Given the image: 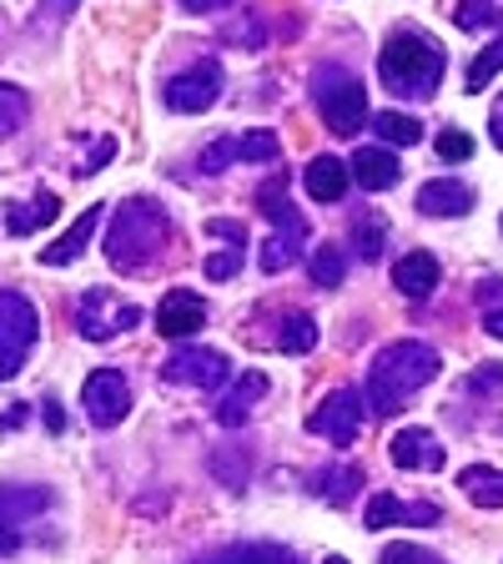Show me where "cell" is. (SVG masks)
<instances>
[{
    "label": "cell",
    "instance_id": "6da1fadb",
    "mask_svg": "<svg viewBox=\"0 0 503 564\" xmlns=\"http://www.w3.org/2000/svg\"><path fill=\"white\" fill-rule=\"evenodd\" d=\"M438 368L444 364H438V352L428 348V343H418V338L387 343V348L373 358V368H368V409H373L378 419L403 413L413 393L438 378Z\"/></svg>",
    "mask_w": 503,
    "mask_h": 564
},
{
    "label": "cell",
    "instance_id": "7a4b0ae2",
    "mask_svg": "<svg viewBox=\"0 0 503 564\" xmlns=\"http://www.w3.org/2000/svg\"><path fill=\"white\" fill-rule=\"evenodd\" d=\"M166 242H172V217L162 212V202L131 197L121 202L111 227H106V262L117 272H136L162 258Z\"/></svg>",
    "mask_w": 503,
    "mask_h": 564
},
{
    "label": "cell",
    "instance_id": "3957f363",
    "mask_svg": "<svg viewBox=\"0 0 503 564\" xmlns=\"http://www.w3.org/2000/svg\"><path fill=\"white\" fill-rule=\"evenodd\" d=\"M444 46L434 35H418V31H398L393 41H383L378 51V76H383L387 91L398 96H434V86L444 82Z\"/></svg>",
    "mask_w": 503,
    "mask_h": 564
},
{
    "label": "cell",
    "instance_id": "277c9868",
    "mask_svg": "<svg viewBox=\"0 0 503 564\" xmlns=\"http://www.w3.org/2000/svg\"><path fill=\"white\" fill-rule=\"evenodd\" d=\"M313 101L328 121V131L338 137H352V131L368 121V96H363V82H352L348 70L338 66H317L313 70Z\"/></svg>",
    "mask_w": 503,
    "mask_h": 564
},
{
    "label": "cell",
    "instance_id": "5b68a950",
    "mask_svg": "<svg viewBox=\"0 0 503 564\" xmlns=\"http://www.w3.org/2000/svg\"><path fill=\"white\" fill-rule=\"evenodd\" d=\"M35 333H41L35 303L25 293H15V288H0V383L21 373Z\"/></svg>",
    "mask_w": 503,
    "mask_h": 564
},
{
    "label": "cell",
    "instance_id": "8992f818",
    "mask_svg": "<svg viewBox=\"0 0 503 564\" xmlns=\"http://www.w3.org/2000/svg\"><path fill=\"white\" fill-rule=\"evenodd\" d=\"M56 494L46 484H0V560L21 550V534L35 514H46Z\"/></svg>",
    "mask_w": 503,
    "mask_h": 564
},
{
    "label": "cell",
    "instance_id": "52a82bcc",
    "mask_svg": "<svg viewBox=\"0 0 503 564\" xmlns=\"http://www.w3.org/2000/svg\"><path fill=\"white\" fill-rule=\"evenodd\" d=\"M81 403H86V419H91L96 429H117V423L131 413V383L117 373V368H96L81 388Z\"/></svg>",
    "mask_w": 503,
    "mask_h": 564
},
{
    "label": "cell",
    "instance_id": "ba28073f",
    "mask_svg": "<svg viewBox=\"0 0 503 564\" xmlns=\"http://www.w3.org/2000/svg\"><path fill=\"white\" fill-rule=\"evenodd\" d=\"M166 383H192V388H222L232 378V358L217 348H182L166 358Z\"/></svg>",
    "mask_w": 503,
    "mask_h": 564
},
{
    "label": "cell",
    "instance_id": "9c48e42d",
    "mask_svg": "<svg viewBox=\"0 0 503 564\" xmlns=\"http://www.w3.org/2000/svg\"><path fill=\"white\" fill-rule=\"evenodd\" d=\"M217 96H222V66H217V61H197V66L182 70V76L166 86V106H172V111H187V117L207 111Z\"/></svg>",
    "mask_w": 503,
    "mask_h": 564
},
{
    "label": "cell",
    "instance_id": "30bf717a",
    "mask_svg": "<svg viewBox=\"0 0 503 564\" xmlns=\"http://www.w3.org/2000/svg\"><path fill=\"white\" fill-rule=\"evenodd\" d=\"M307 429L322 434V438H332V444H352L358 429H363V399H358L352 388H338V393H328V399L317 403V413L307 419Z\"/></svg>",
    "mask_w": 503,
    "mask_h": 564
},
{
    "label": "cell",
    "instance_id": "8fae6325",
    "mask_svg": "<svg viewBox=\"0 0 503 564\" xmlns=\"http://www.w3.org/2000/svg\"><path fill=\"white\" fill-rule=\"evenodd\" d=\"M76 323H81V338L101 343V338H111V333L141 323V307L136 303H117L111 293H86L81 297V317H76Z\"/></svg>",
    "mask_w": 503,
    "mask_h": 564
},
{
    "label": "cell",
    "instance_id": "7c38bea8",
    "mask_svg": "<svg viewBox=\"0 0 503 564\" xmlns=\"http://www.w3.org/2000/svg\"><path fill=\"white\" fill-rule=\"evenodd\" d=\"M197 328H207V303L197 293H166L162 307H156V333L162 338H192Z\"/></svg>",
    "mask_w": 503,
    "mask_h": 564
},
{
    "label": "cell",
    "instance_id": "4fadbf2b",
    "mask_svg": "<svg viewBox=\"0 0 503 564\" xmlns=\"http://www.w3.org/2000/svg\"><path fill=\"white\" fill-rule=\"evenodd\" d=\"M438 519H444L438 505H403L398 494H373L363 524L368 529H393V524H438Z\"/></svg>",
    "mask_w": 503,
    "mask_h": 564
},
{
    "label": "cell",
    "instance_id": "5bb4252c",
    "mask_svg": "<svg viewBox=\"0 0 503 564\" xmlns=\"http://www.w3.org/2000/svg\"><path fill=\"white\" fill-rule=\"evenodd\" d=\"M393 464L398 469H444V444H438L428 429H403L398 438H393Z\"/></svg>",
    "mask_w": 503,
    "mask_h": 564
},
{
    "label": "cell",
    "instance_id": "9a60e30c",
    "mask_svg": "<svg viewBox=\"0 0 503 564\" xmlns=\"http://www.w3.org/2000/svg\"><path fill=\"white\" fill-rule=\"evenodd\" d=\"M96 227H101V207H86L81 217L66 227V237H61V242H51L46 252H41V268H70V262L86 252V242H91Z\"/></svg>",
    "mask_w": 503,
    "mask_h": 564
},
{
    "label": "cell",
    "instance_id": "2e32d148",
    "mask_svg": "<svg viewBox=\"0 0 503 564\" xmlns=\"http://www.w3.org/2000/svg\"><path fill=\"white\" fill-rule=\"evenodd\" d=\"M262 393H267V378H262V373H242L222 393V403H217V423H222V429H237V423H247V419H252V409L262 403Z\"/></svg>",
    "mask_w": 503,
    "mask_h": 564
},
{
    "label": "cell",
    "instance_id": "e0dca14e",
    "mask_svg": "<svg viewBox=\"0 0 503 564\" xmlns=\"http://www.w3.org/2000/svg\"><path fill=\"white\" fill-rule=\"evenodd\" d=\"M352 176H358L368 192H387L403 176V162L393 156V147H383V141H378V147H363V152L352 156Z\"/></svg>",
    "mask_w": 503,
    "mask_h": 564
},
{
    "label": "cell",
    "instance_id": "ac0fdd59",
    "mask_svg": "<svg viewBox=\"0 0 503 564\" xmlns=\"http://www.w3.org/2000/svg\"><path fill=\"white\" fill-rule=\"evenodd\" d=\"M418 212L423 217H463V212H473V192L463 187V182H423L418 187Z\"/></svg>",
    "mask_w": 503,
    "mask_h": 564
},
{
    "label": "cell",
    "instance_id": "d6986e66",
    "mask_svg": "<svg viewBox=\"0 0 503 564\" xmlns=\"http://www.w3.org/2000/svg\"><path fill=\"white\" fill-rule=\"evenodd\" d=\"M348 176H352V166H342V156H313L303 187L313 202H342L348 197Z\"/></svg>",
    "mask_w": 503,
    "mask_h": 564
},
{
    "label": "cell",
    "instance_id": "ffe728a7",
    "mask_svg": "<svg viewBox=\"0 0 503 564\" xmlns=\"http://www.w3.org/2000/svg\"><path fill=\"white\" fill-rule=\"evenodd\" d=\"M303 242H307V223H303V217H293V223H277V232L262 242V272L293 268V262L303 258Z\"/></svg>",
    "mask_w": 503,
    "mask_h": 564
},
{
    "label": "cell",
    "instance_id": "44dd1931",
    "mask_svg": "<svg viewBox=\"0 0 503 564\" xmlns=\"http://www.w3.org/2000/svg\"><path fill=\"white\" fill-rule=\"evenodd\" d=\"M56 217H61L56 192H35L31 202H15V207L6 212V227H11V237H31V232H41V227H51Z\"/></svg>",
    "mask_w": 503,
    "mask_h": 564
},
{
    "label": "cell",
    "instance_id": "7402d4cb",
    "mask_svg": "<svg viewBox=\"0 0 503 564\" xmlns=\"http://www.w3.org/2000/svg\"><path fill=\"white\" fill-rule=\"evenodd\" d=\"M393 282L403 297H428L438 288V258L434 252H408L393 262Z\"/></svg>",
    "mask_w": 503,
    "mask_h": 564
},
{
    "label": "cell",
    "instance_id": "603a6c76",
    "mask_svg": "<svg viewBox=\"0 0 503 564\" xmlns=\"http://www.w3.org/2000/svg\"><path fill=\"white\" fill-rule=\"evenodd\" d=\"M458 484L469 489V499L479 509H503V469H489V464H473V469L458 474Z\"/></svg>",
    "mask_w": 503,
    "mask_h": 564
},
{
    "label": "cell",
    "instance_id": "cb8c5ba5",
    "mask_svg": "<svg viewBox=\"0 0 503 564\" xmlns=\"http://www.w3.org/2000/svg\"><path fill=\"white\" fill-rule=\"evenodd\" d=\"M201 564H303L293 550H282V544H232V550L211 554Z\"/></svg>",
    "mask_w": 503,
    "mask_h": 564
},
{
    "label": "cell",
    "instance_id": "d4e9b609",
    "mask_svg": "<svg viewBox=\"0 0 503 564\" xmlns=\"http://www.w3.org/2000/svg\"><path fill=\"white\" fill-rule=\"evenodd\" d=\"M373 127L383 147H413V141H423V121H413L408 111H378Z\"/></svg>",
    "mask_w": 503,
    "mask_h": 564
},
{
    "label": "cell",
    "instance_id": "484cf974",
    "mask_svg": "<svg viewBox=\"0 0 503 564\" xmlns=\"http://www.w3.org/2000/svg\"><path fill=\"white\" fill-rule=\"evenodd\" d=\"M358 484H363V474L358 469H322L313 489L322 494L328 505H352V499H358Z\"/></svg>",
    "mask_w": 503,
    "mask_h": 564
},
{
    "label": "cell",
    "instance_id": "4316f807",
    "mask_svg": "<svg viewBox=\"0 0 503 564\" xmlns=\"http://www.w3.org/2000/svg\"><path fill=\"white\" fill-rule=\"evenodd\" d=\"M25 117H31L25 91H21V86H11V82H0V141L15 137V131L25 127Z\"/></svg>",
    "mask_w": 503,
    "mask_h": 564
},
{
    "label": "cell",
    "instance_id": "83f0119b",
    "mask_svg": "<svg viewBox=\"0 0 503 564\" xmlns=\"http://www.w3.org/2000/svg\"><path fill=\"white\" fill-rule=\"evenodd\" d=\"M277 348L293 352V358L297 352H313L317 348V323L307 313H293L287 323H282V333H277Z\"/></svg>",
    "mask_w": 503,
    "mask_h": 564
},
{
    "label": "cell",
    "instance_id": "f1b7e54d",
    "mask_svg": "<svg viewBox=\"0 0 503 564\" xmlns=\"http://www.w3.org/2000/svg\"><path fill=\"white\" fill-rule=\"evenodd\" d=\"M307 268H313V282H322V288H338L342 272H348V258H342V247L322 242V247H313Z\"/></svg>",
    "mask_w": 503,
    "mask_h": 564
},
{
    "label": "cell",
    "instance_id": "f546056e",
    "mask_svg": "<svg viewBox=\"0 0 503 564\" xmlns=\"http://www.w3.org/2000/svg\"><path fill=\"white\" fill-rule=\"evenodd\" d=\"M258 202H262V212H267L272 223H293V217H303V212L293 207V202H287V172H277L267 182V187L258 192Z\"/></svg>",
    "mask_w": 503,
    "mask_h": 564
},
{
    "label": "cell",
    "instance_id": "4dcf8cb0",
    "mask_svg": "<svg viewBox=\"0 0 503 564\" xmlns=\"http://www.w3.org/2000/svg\"><path fill=\"white\" fill-rule=\"evenodd\" d=\"M499 70H503V41H493V46L469 66V82H463V86H469V91L479 96V91H489V82L499 76Z\"/></svg>",
    "mask_w": 503,
    "mask_h": 564
},
{
    "label": "cell",
    "instance_id": "1f68e13d",
    "mask_svg": "<svg viewBox=\"0 0 503 564\" xmlns=\"http://www.w3.org/2000/svg\"><path fill=\"white\" fill-rule=\"evenodd\" d=\"M453 21L463 25V31H489V25H499L503 15H499V6L493 0H463L453 11Z\"/></svg>",
    "mask_w": 503,
    "mask_h": 564
},
{
    "label": "cell",
    "instance_id": "d6a6232c",
    "mask_svg": "<svg viewBox=\"0 0 503 564\" xmlns=\"http://www.w3.org/2000/svg\"><path fill=\"white\" fill-rule=\"evenodd\" d=\"M237 162H277V137H272V131H247V137H237Z\"/></svg>",
    "mask_w": 503,
    "mask_h": 564
},
{
    "label": "cell",
    "instance_id": "836d02e7",
    "mask_svg": "<svg viewBox=\"0 0 503 564\" xmlns=\"http://www.w3.org/2000/svg\"><path fill=\"white\" fill-rule=\"evenodd\" d=\"M383 237H387V223L363 217V223H358V232H352V242H358V252H363V258H378V252H383Z\"/></svg>",
    "mask_w": 503,
    "mask_h": 564
},
{
    "label": "cell",
    "instance_id": "e575fe53",
    "mask_svg": "<svg viewBox=\"0 0 503 564\" xmlns=\"http://www.w3.org/2000/svg\"><path fill=\"white\" fill-rule=\"evenodd\" d=\"M232 162H237V141H232V137L211 141L207 152H201V172H207V176H217L222 166H232Z\"/></svg>",
    "mask_w": 503,
    "mask_h": 564
},
{
    "label": "cell",
    "instance_id": "d590c367",
    "mask_svg": "<svg viewBox=\"0 0 503 564\" xmlns=\"http://www.w3.org/2000/svg\"><path fill=\"white\" fill-rule=\"evenodd\" d=\"M378 564H444V560H438V554H428V550H418V544H403L398 540V544H387Z\"/></svg>",
    "mask_w": 503,
    "mask_h": 564
},
{
    "label": "cell",
    "instance_id": "8d00e7d4",
    "mask_svg": "<svg viewBox=\"0 0 503 564\" xmlns=\"http://www.w3.org/2000/svg\"><path fill=\"white\" fill-rule=\"evenodd\" d=\"M438 156H444V162H469L473 137L469 131H444V137H438Z\"/></svg>",
    "mask_w": 503,
    "mask_h": 564
},
{
    "label": "cell",
    "instance_id": "74e56055",
    "mask_svg": "<svg viewBox=\"0 0 503 564\" xmlns=\"http://www.w3.org/2000/svg\"><path fill=\"white\" fill-rule=\"evenodd\" d=\"M237 272H242V252H237V247L232 252H211L207 258V278L211 282H227V278H237Z\"/></svg>",
    "mask_w": 503,
    "mask_h": 564
},
{
    "label": "cell",
    "instance_id": "f35d334b",
    "mask_svg": "<svg viewBox=\"0 0 503 564\" xmlns=\"http://www.w3.org/2000/svg\"><path fill=\"white\" fill-rule=\"evenodd\" d=\"M111 156H117V141H111V137H101V141H96V147H91V156H86V162L76 166V172H81V176H91L96 166H106V162H111Z\"/></svg>",
    "mask_w": 503,
    "mask_h": 564
},
{
    "label": "cell",
    "instance_id": "ab89813d",
    "mask_svg": "<svg viewBox=\"0 0 503 564\" xmlns=\"http://www.w3.org/2000/svg\"><path fill=\"white\" fill-rule=\"evenodd\" d=\"M207 232H211V237H227V242H247V227L237 223V217H211Z\"/></svg>",
    "mask_w": 503,
    "mask_h": 564
},
{
    "label": "cell",
    "instance_id": "60d3db41",
    "mask_svg": "<svg viewBox=\"0 0 503 564\" xmlns=\"http://www.w3.org/2000/svg\"><path fill=\"white\" fill-rule=\"evenodd\" d=\"M473 297H479L483 313H489V307H503V282H499V278H493V282H479V293H473Z\"/></svg>",
    "mask_w": 503,
    "mask_h": 564
},
{
    "label": "cell",
    "instance_id": "b9f144b4",
    "mask_svg": "<svg viewBox=\"0 0 503 564\" xmlns=\"http://www.w3.org/2000/svg\"><path fill=\"white\" fill-rule=\"evenodd\" d=\"M232 0H182V11H192V15H211V11H227Z\"/></svg>",
    "mask_w": 503,
    "mask_h": 564
},
{
    "label": "cell",
    "instance_id": "7bdbcfd3",
    "mask_svg": "<svg viewBox=\"0 0 503 564\" xmlns=\"http://www.w3.org/2000/svg\"><path fill=\"white\" fill-rule=\"evenodd\" d=\"M25 413H31L25 403H11V409L0 413V434H6V429H15V423H25Z\"/></svg>",
    "mask_w": 503,
    "mask_h": 564
},
{
    "label": "cell",
    "instance_id": "ee69618b",
    "mask_svg": "<svg viewBox=\"0 0 503 564\" xmlns=\"http://www.w3.org/2000/svg\"><path fill=\"white\" fill-rule=\"evenodd\" d=\"M469 383H473V388H493V383H503V364H499V368H483V373H473Z\"/></svg>",
    "mask_w": 503,
    "mask_h": 564
},
{
    "label": "cell",
    "instance_id": "f6af8a7d",
    "mask_svg": "<svg viewBox=\"0 0 503 564\" xmlns=\"http://www.w3.org/2000/svg\"><path fill=\"white\" fill-rule=\"evenodd\" d=\"M46 429L51 434H66V413H61V403H46Z\"/></svg>",
    "mask_w": 503,
    "mask_h": 564
},
{
    "label": "cell",
    "instance_id": "bcb514c9",
    "mask_svg": "<svg viewBox=\"0 0 503 564\" xmlns=\"http://www.w3.org/2000/svg\"><path fill=\"white\" fill-rule=\"evenodd\" d=\"M483 328H489L493 338H503V307H489V313H483Z\"/></svg>",
    "mask_w": 503,
    "mask_h": 564
},
{
    "label": "cell",
    "instance_id": "7dc6e473",
    "mask_svg": "<svg viewBox=\"0 0 503 564\" xmlns=\"http://www.w3.org/2000/svg\"><path fill=\"white\" fill-rule=\"evenodd\" d=\"M489 137H493V141H499V147H503V101H499V106H493V121H489Z\"/></svg>",
    "mask_w": 503,
    "mask_h": 564
},
{
    "label": "cell",
    "instance_id": "c3c4849f",
    "mask_svg": "<svg viewBox=\"0 0 503 564\" xmlns=\"http://www.w3.org/2000/svg\"><path fill=\"white\" fill-rule=\"evenodd\" d=\"M328 564H348V560H342V554H332V560H328Z\"/></svg>",
    "mask_w": 503,
    "mask_h": 564
}]
</instances>
